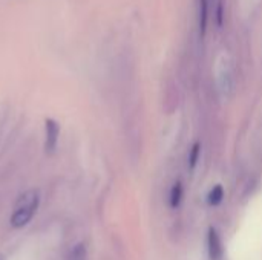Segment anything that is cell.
Listing matches in <instances>:
<instances>
[{"label":"cell","mask_w":262,"mask_h":260,"mask_svg":"<svg viewBox=\"0 0 262 260\" xmlns=\"http://www.w3.org/2000/svg\"><path fill=\"white\" fill-rule=\"evenodd\" d=\"M38 204H40V195L37 190H28L23 195H20L9 219L11 225L14 228L26 227L35 216Z\"/></svg>","instance_id":"cell-1"},{"label":"cell","mask_w":262,"mask_h":260,"mask_svg":"<svg viewBox=\"0 0 262 260\" xmlns=\"http://www.w3.org/2000/svg\"><path fill=\"white\" fill-rule=\"evenodd\" d=\"M45 130H46V141H45V149L48 153H54L57 149L58 143V135H60V127L54 120H46L45 123Z\"/></svg>","instance_id":"cell-2"},{"label":"cell","mask_w":262,"mask_h":260,"mask_svg":"<svg viewBox=\"0 0 262 260\" xmlns=\"http://www.w3.org/2000/svg\"><path fill=\"white\" fill-rule=\"evenodd\" d=\"M207 250H209V257H210V260L223 259V254H224L223 242H221L220 234L213 228H210L209 236H207Z\"/></svg>","instance_id":"cell-3"},{"label":"cell","mask_w":262,"mask_h":260,"mask_svg":"<svg viewBox=\"0 0 262 260\" xmlns=\"http://www.w3.org/2000/svg\"><path fill=\"white\" fill-rule=\"evenodd\" d=\"M207 0H200V28H201V34L206 32L207 28Z\"/></svg>","instance_id":"cell-4"},{"label":"cell","mask_w":262,"mask_h":260,"mask_svg":"<svg viewBox=\"0 0 262 260\" xmlns=\"http://www.w3.org/2000/svg\"><path fill=\"white\" fill-rule=\"evenodd\" d=\"M69 260H88V253H86V247L83 244H78L72 248Z\"/></svg>","instance_id":"cell-5"},{"label":"cell","mask_w":262,"mask_h":260,"mask_svg":"<svg viewBox=\"0 0 262 260\" xmlns=\"http://www.w3.org/2000/svg\"><path fill=\"white\" fill-rule=\"evenodd\" d=\"M223 198H224V190H223V187H215L210 193H209V204L210 205H218L221 201H223Z\"/></svg>","instance_id":"cell-6"},{"label":"cell","mask_w":262,"mask_h":260,"mask_svg":"<svg viewBox=\"0 0 262 260\" xmlns=\"http://www.w3.org/2000/svg\"><path fill=\"white\" fill-rule=\"evenodd\" d=\"M181 196H183V188L180 184H175L172 192H170V205L172 207H178L180 201H181Z\"/></svg>","instance_id":"cell-7"},{"label":"cell","mask_w":262,"mask_h":260,"mask_svg":"<svg viewBox=\"0 0 262 260\" xmlns=\"http://www.w3.org/2000/svg\"><path fill=\"white\" fill-rule=\"evenodd\" d=\"M198 152H200V149H198V146H195L193 147V150H192V156H190V162H192V166L196 162V158H198Z\"/></svg>","instance_id":"cell-8"},{"label":"cell","mask_w":262,"mask_h":260,"mask_svg":"<svg viewBox=\"0 0 262 260\" xmlns=\"http://www.w3.org/2000/svg\"><path fill=\"white\" fill-rule=\"evenodd\" d=\"M221 14H223V3L220 2V3H218V23H220V25H221V21H223V15H221Z\"/></svg>","instance_id":"cell-9"},{"label":"cell","mask_w":262,"mask_h":260,"mask_svg":"<svg viewBox=\"0 0 262 260\" xmlns=\"http://www.w3.org/2000/svg\"><path fill=\"white\" fill-rule=\"evenodd\" d=\"M0 260H3V257H2V256H0Z\"/></svg>","instance_id":"cell-10"}]
</instances>
